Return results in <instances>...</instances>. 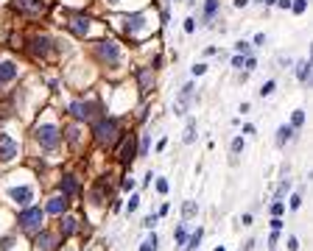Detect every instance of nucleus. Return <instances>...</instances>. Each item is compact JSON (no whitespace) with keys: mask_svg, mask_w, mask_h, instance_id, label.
I'll return each mask as SVG.
<instances>
[{"mask_svg":"<svg viewBox=\"0 0 313 251\" xmlns=\"http://www.w3.org/2000/svg\"><path fill=\"white\" fill-rule=\"evenodd\" d=\"M17 142L9 137V134H0V162H11L17 156Z\"/></svg>","mask_w":313,"mask_h":251,"instance_id":"20e7f679","label":"nucleus"},{"mask_svg":"<svg viewBox=\"0 0 313 251\" xmlns=\"http://www.w3.org/2000/svg\"><path fill=\"white\" fill-rule=\"evenodd\" d=\"M17 9H23V11H39V9H42V0H17Z\"/></svg>","mask_w":313,"mask_h":251,"instance_id":"2eb2a0df","label":"nucleus"},{"mask_svg":"<svg viewBox=\"0 0 313 251\" xmlns=\"http://www.w3.org/2000/svg\"><path fill=\"white\" fill-rule=\"evenodd\" d=\"M196 139V123H188V131H185V142H193Z\"/></svg>","mask_w":313,"mask_h":251,"instance_id":"393cba45","label":"nucleus"},{"mask_svg":"<svg viewBox=\"0 0 313 251\" xmlns=\"http://www.w3.org/2000/svg\"><path fill=\"white\" fill-rule=\"evenodd\" d=\"M14 76H17V67H14L11 61H0V84L14 81Z\"/></svg>","mask_w":313,"mask_h":251,"instance_id":"9d476101","label":"nucleus"},{"mask_svg":"<svg viewBox=\"0 0 313 251\" xmlns=\"http://www.w3.org/2000/svg\"><path fill=\"white\" fill-rule=\"evenodd\" d=\"M271 92H274V81H266V84H263V89H260V95L266 98V95H271Z\"/></svg>","mask_w":313,"mask_h":251,"instance_id":"cd10ccee","label":"nucleus"},{"mask_svg":"<svg viewBox=\"0 0 313 251\" xmlns=\"http://www.w3.org/2000/svg\"><path fill=\"white\" fill-rule=\"evenodd\" d=\"M137 207H140V198H137V195H131V198H129V204H126V209H129V212H134Z\"/></svg>","mask_w":313,"mask_h":251,"instance_id":"c756f323","label":"nucleus"},{"mask_svg":"<svg viewBox=\"0 0 313 251\" xmlns=\"http://www.w3.org/2000/svg\"><path fill=\"white\" fill-rule=\"evenodd\" d=\"M216 11H218V0H207L204 3V17H213Z\"/></svg>","mask_w":313,"mask_h":251,"instance_id":"5701e85b","label":"nucleus"},{"mask_svg":"<svg viewBox=\"0 0 313 251\" xmlns=\"http://www.w3.org/2000/svg\"><path fill=\"white\" fill-rule=\"evenodd\" d=\"M196 28V20H185V31H193Z\"/></svg>","mask_w":313,"mask_h":251,"instance_id":"58836bf2","label":"nucleus"},{"mask_svg":"<svg viewBox=\"0 0 313 251\" xmlns=\"http://www.w3.org/2000/svg\"><path fill=\"white\" fill-rule=\"evenodd\" d=\"M154 223H156V215H148L146 221H143V226H146V229H151Z\"/></svg>","mask_w":313,"mask_h":251,"instance_id":"c9c22d12","label":"nucleus"},{"mask_svg":"<svg viewBox=\"0 0 313 251\" xmlns=\"http://www.w3.org/2000/svg\"><path fill=\"white\" fill-rule=\"evenodd\" d=\"M134 154H137V145H134V137H129L126 142H123L121 154H118V159H121L123 165H129L131 159H134Z\"/></svg>","mask_w":313,"mask_h":251,"instance_id":"1a4fd4ad","label":"nucleus"},{"mask_svg":"<svg viewBox=\"0 0 313 251\" xmlns=\"http://www.w3.org/2000/svg\"><path fill=\"white\" fill-rule=\"evenodd\" d=\"M137 78H140V84H143V92H148V87H151V78H154V73H151V70H140Z\"/></svg>","mask_w":313,"mask_h":251,"instance_id":"a211bd4d","label":"nucleus"},{"mask_svg":"<svg viewBox=\"0 0 313 251\" xmlns=\"http://www.w3.org/2000/svg\"><path fill=\"white\" fill-rule=\"evenodd\" d=\"M190 98H193V87L188 84V87L182 89V95H179V104H176V114H182V112H185V106L190 104Z\"/></svg>","mask_w":313,"mask_h":251,"instance_id":"f8f14e48","label":"nucleus"},{"mask_svg":"<svg viewBox=\"0 0 313 251\" xmlns=\"http://www.w3.org/2000/svg\"><path fill=\"white\" fill-rule=\"evenodd\" d=\"M291 134H294V129H291V126H280V131H277V145L282 148L288 139H291Z\"/></svg>","mask_w":313,"mask_h":251,"instance_id":"f3484780","label":"nucleus"},{"mask_svg":"<svg viewBox=\"0 0 313 251\" xmlns=\"http://www.w3.org/2000/svg\"><path fill=\"white\" fill-rule=\"evenodd\" d=\"M36 139H39V145H42V148L51 151V148L59 145V129H56L53 123H45V126L36 129Z\"/></svg>","mask_w":313,"mask_h":251,"instance_id":"f03ea898","label":"nucleus"},{"mask_svg":"<svg viewBox=\"0 0 313 251\" xmlns=\"http://www.w3.org/2000/svg\"><path fill=\"white\" fill-rule=\"evenodd\" d=\"M39 223H42V209H26L20 215V226L23 229H36Z\"/></svg>","mask_w":313,"mask_h":251,"instance_id":"39448f33","label":"nucleus"},{"mask_svg":"<svg viewBox=\"0 0 313 251\" xmlns=\"http://www.w3.org/2000/svg\"><path fill=\"white\" fill-rule=\"evenodd\" d=\"M11 246H14V240H11V237H0V249H3V251H9Z\"/></svg>","mask_w":313,"mask_h":251,"instance_id":"2f4dec72","label":"nucleus"},{"mask_svg":"<svg viewBox=\"0 0 313 251\" xmlns=\"http://www.w3.org/2000/svg\"><path fill=\"white\" fill-rule=\"evenodd\" d=\"M156 190H159V193H168V182H162V179H159V182H156Z\"/></svg>","mask_w":313,"mask_h":251,"instance_id":"4c0bfd02","label":"nucleus"},{"mask_svg":"<svg viewBox=\"0 0 313 251\" xmlns=\"http://www.w3.org/2000/svg\"><path fill=\"white\" fill-rule=\"evenodd\" d=\"M299 204H302V195H294L291 198V209H299Z\"/></svg>","mask_w":313,"mask_h":251,"instance_id":"e433bc0d","label":"nucleus"},{"mask_svg":"<svg viewBox=\"0 0 313 251\" xmlns=\"http://www.w3.org/2000/svg\"><path fill=\"white\" fill-rule=\"evenodd\" d=\"M282 201H274V204H271V212H274V215H282Z\"/></svg>","mask_w":313,"mask_h":251,"instance_id":"473e14b6","label":"nucleus"},{"mask_svg":"<svg viewBox=\"0 0 313 251\" xmlns=\"http://www.w3.org/2000/svg\"><path fill=\"white\" fill-rule=\"evenodd\" d=\"M95 53H98L101 61H109V64H118V61H121V48H118L115 39H101V42L95 45Z\"/></svg>","mask_w":313,"mask_h":251,"instance_id":"f257e3e1","label":"nucleus"},{"mask_svg":"<svg viewBox=\"0 0 313 251\" xmlns=\"http://www.w3.org/2000/svg\"><path fill=\"white\" fill-rule=\"evenodd\" d=\"M34 53L36 56H48V51H51V39H48V36H36L34 39Z\"/></svg>","mask_w":313,"mask_h":251,"instance_id":"ddd939ff","label":"nucleus"},{"mask_svg":"<svg viewBox=\"0 0 313 251\" xmlns=\"http://www.w3.org/2000/svg\"><path fill=\"white\" fill-rule=\"evenodd\" d=\"M95 139L98 142H115L118 139V120H109V117H104V120L95 126Z\"/></svg>","mask_w":313,"mask_h":251,"instance_id":"7ed1b4c3","label":"nucleus"},{"mask_svg":"<svg viewBox=\"0 0 313 251\" xmlns=\"http://www.w3.org/2000/svg\"><path fill=\"white\" fill-rule=\"evenodd\" d=\"M156 246H159V237H156V234H148V240L143 243L140 251H156Z\"/></svg>","mask_w":313,"mask_h":251,"instance_id":"4be33fe9","label":"nucleus"},{"mask_svg":"<svg viewBox=\"0 0 313 251\" xmlns=\"http://www.w3.org/2000/svg\"><path fill=\"white\" fill-rule=\"evenodd\" d=\"M241 148H244V137H235L232 139V154H241Z\"/></svg>","mask_w":313,"mask_h":251,"instance_id":"c85d7f7f","label":"nucleus"},{"mask_svg":"<svg viewBox=\"0 0 313 251\" xmlns=\"http://www.w3.org/2000/svg\"><path fill=\"white\" fill-rule=\"evenodd\" d=\"M199 243H201V229H199V232H196V234L190 237V246H188V249H190V251H196V249H199Z\"/></svg>","mask_w":313,"mask_h":251,"instance_id":"bb28decb","label":"nucleus"},{"mask_svg":"<svg viewBox=\"0 0 313 251\" xmlns=\"http://www.w3.org/2000/svg\"><path fill=\"white\" fill-rule=\"evenodd\" d=\"M70 114H73L76 120H90V117H93V106L81 104V101H73V104H70Z\"/></svg>","mask_w":313,"mask_h":251,"instance_id":"0eeeda50","label":"nucleus"},{"mask_svg":"<svg viewBox=\"0 0 313 251\" xmlns=\"http://www.w3.org/2000/svg\"><path fill=\"white\" fill-rule=\"evenodd\" d=\"M296 76H299V81H302V84H308V78H311V61H302V64H299V70H296Z\"/></svg>","mask_w":313,"mask_h":251,"instance_id":"6ab92c4d","label":"nucleus"},{"mask_svg":"<svg viewBox=\"0 0 313 251\" xmlns=\"http://www.w3.org/2000/svg\"><path fill=\"white\" fill-rule=\"evenodd\" d=\"M260 3H266V6H271V3H274V0H260Z\"/></svg>","mask_w":313,"mask_h":251,"instance_id":"79ce46f5","label":"nucleus"},{"mask_svg":"<svg viewBox=\"0 0 313 251\" xmlns=\"http://www.w3.org/2000/svg\"><path fill=\"white\" fill-rule=\"evenodd\" d=\"M70 28H73L76 34H81V36H84V34H90V20H84V17H76Z\"/></svg>","mask_w":313,"mask_h":251,"instance_id":"4468645a","label":"nucleus"},{"mask_svg":"<svg viewBox=\"0 0 313 251\" xmlns=\"http://www.w3.org/2000/svg\"><path fill=\"white\" fill-rule=\"evenodd\" d=\"M9 198L14 201V204H20V207H26V204H31V198H34V190H31V187H11Z\"/></svg>","mask_w":313,"mask_h":251,"instance_id":"423d86ee","label":"nucleus"},{"mask_svg":"<svg viewBox=\"0 0 313 251\" xmlns=\"http://www.w3.org/2000/svg\"><path fill=\"white\" fill-rule=\"evenodd\" d=\"M62 190H64V195H73V193L78 190L76 179H73V176H67V179H64V182H62Z\"/></svg>","mask_w":313,"mask_h":251,"instance_id":"412c9836","label":"nucleus"},{"mask_svg":"<svg viewBox=\"0 0 313 251\" xmlns=\"http://www.w3.org/2000/svg\"><path fill=\"white\" fill-rule=\"evenodd\" d=\"M305 9H308V0H296V3H294V11H296V14H302Z\"/></svg>","mask_w":313,"mask_h":251,"instance_id":"7c9ffc66","label":"nucleus"},{"mask_svg":"<svg viewBox=\"0 0 313 251\" xmlns=\"http://www.w3.org/2000/svg\"><path fill=\"white\" fill-rule=\"evenodd\" d=\"M285 193H288V182H282V184H280V190H277V201H282Z\"/></svg>","mask_w":313,"mask_h":251,"instance_id":"f704fd0d","label":"nucleus"},{"mask_svg":"<svg viewBox=\"0 0 313 251\" xmlns=\"http://www.w3.org/2000/svg\"><path fill=\"white\" fill-rule=\"evenodd\" d=\"M196 212H199V207H196V201H188V204H185V209H182V215H185V218H193Z\"/></svg>","mask_w":313,"mask_h":251,"instance_id":"b1692460","label":"nucleus"},{"mask_svg":"<svg viewBox=\"0 0 313 251\" xmlns=\"http://www.w3.org/2000/svg\"><path fill=\"white\" fill-rule=\"evenodd\" d=\"M76 223H78L76 218H64V221H62V234H67L70 237V234L76 232Z\"/></svg>","mask_w":313,"mask_h":251,"instance_id":"aec40b11","label":"nucleus"},{"mask_svg":"<svg viewBox=\"0 0 313 251\" xmlns=\"http://www.w3.org/2000/svg\"><path fill=\"white\" fill-rule=\"evenodd\" d=\"M140 154H143V156L148 154V139H143V142H140Z\"/></svg>","mask_w":313,"mask_h":251,"instance_id":"ea45409f","label":"nucleus"},{"mask_svg":"<svg viewBox=\"0 0 313 251\" xmlns=\"http://www.w3.org/2000/svg\"><path fill=\"white\" fill-rule=\"evenodd\" d=\"M246 3H249V0H235V6H238V9H244Z\"/></svg>","mask_w":313,"mask_h":251,"instance_id":"a19ab883","label":"nucleus"},{"mask_svg":"<svg viewBox=\"0 0 313 251\" xmlns=\"http://www.w3.org/2000/svg\"><path fill=\"white\" fill-rule=\"evenodd\" d=\"M305 123V112L299 109V112H294V126H302Z\"/></svg>","mask_w":313,"mask_h":251,"instance_id":"72a5a7b5","label":"nucleus"},{"mask_svg":"<svg viewBox=\"0 0 313 251\" xmlns=\"http://www.w3.org/2000/svg\"><path fill=\"white\" fill-rule=\"evenodd\" d=\"M53 243H56V240H53V234H48V232H42L39 237H36V246H39L42 251H51Z\"/></svg>","mask_w":313,"mask_h":251,"instance_id":"dca6fc26","label":"nucleus"},{"mask_svg":"<svg viewBox=\"0 0 313 251\" xmlns=\"http://www.w3.org/2000/svg\"><path fill=\"white\" fill-rule=\"evenodd\" d=\"M146 26H148L146 14H129V17H126V31H129V34H140Z\"/></svg>","mask_w":313,"mask_h":251,"instance_id":"6e6552de","label":"nucleus"},{"mask_svg":"<svg viewBox=\"0 0 313 251\" xmlns=\"http://www.w3.org/2000/svg\"><path fill=\"white\" fill-rule=\"evenodd\" d=\"M174 237H176V243H179V246H185V243H188V232H185L182 226L176 229V234H174Z\"/></svg>","mask_w":313,"mask_h":251,"instance_id":"a878e982","label":"nucleus"},{"mask_svg":"<svg viewBox=\"0 0 313 251\" xmlns=\"http://www.w3.org/2000/svg\"><path fill=\"white\" fill-rule=\"evenodd\" d=\"M64 209H67V201L62 198V195H56V198L48 201V212H51V215H62Z\"/></svg>","mask_w":313,"mask_h":251,"instance_id":"9b49d317","label":"nucleus"},{"mask_svg":"<svg viewBox=\"0 0 313 251\" xmlns=\"http://www.w3.org/2000/svg\"><path fill=\"white\" fill-rule=\"evenodd\" d=\"M109 3H118V0H109Z\"/></svg>","mask_w":313,"mask_h":251,"instance_id":"37998d69","label":"nucleus"}]
</instances>
